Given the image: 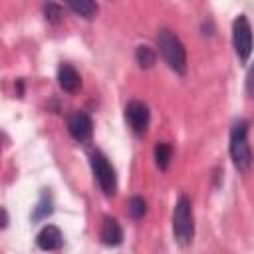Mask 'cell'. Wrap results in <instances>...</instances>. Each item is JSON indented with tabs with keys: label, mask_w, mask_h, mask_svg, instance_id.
<instances>
[{
	"label": "cell",
	"mask_w": 254,
	"mask_h": 254,
	"mask_svg": "<svg viewBox=\"0 0 254 254\" xmlns=\"http://www.w3.org/2000/svg\"><path fill=\"white\" fill-rule=\"evenodd\" d=\"M173 234L181 246H189L194 236V216L190 198L181 194L173 210Z\"/></svg>",
	"instance_id": "cell-3"
},
{
	"label": "cell",
	"mask_w": 254,
	"mask_h": 254,
	"mask_svg": "<svg viewBox=\"0 0 254 254\" xmlns=\"http://www.w3.org/2000/svg\"><path fill=\"white\" fill-rule=\"evenodd\" d=\"M52 212H54V198H52L50 189H44L40 198H38V202H36V206H34V210H32V214H30V218L34 222H38V220L48 218Z\"/></svg>",
	"instance_id": "cell-11"
},
{
	"label": "cell",
	"mask_w": 254,
	"mask_h": 254,
	"mask_svg": "<svg viewBox=\"0 0 254 254\" xmlns=\"http://www.w3.org/2000/svg\"><path fill=\"white\" fill-rule=\"evenodd\" d=\"M67 131L75 141L87 143L93 135V121L85 111H73L67 117Z\"/></svg>",
	"instance_id": "cell-7"
},
{
	"label": "cell",
	"mask_w": 254,
	"mask_h": 254,
	"mask_svg": "<svg viewBox=\"0 0 254 254\" xmlns=\"http://www.w3.org/2000/svg\"><path fill=\"white\" fill-rule=\"evenodd\" d=\"M135 60H137V64H139L141 67L149 69V67H153L155 62H157V52H155L151 46L141 44V46L135 48Z\"/></svg>",
	"instance_id": "cell-13"
},
{
	"label": "cell",
	"mask_w": 254,
	"mask_h": 254,
	"mask_svg": "<svg viewBox=\"0 0 254 254\" xmlns=\"http://www.w3.org/2000/svg\"><path fill=\"white\" fill-rule=\"evenodd\" d=\"M248 127H250V123L246 119H240L230 129L228 149H230L232 163L240 173H246L252 163V153H250V145H248Z\"/></svg>",
	"instance_id": "cell-2"
},
{
	"label": "cell",
	"mask_w": 254,
	"mask_h": 254,
	"mask_svg": "<svg viewBox=\"0 0 254 254\" xmlns=\"http://www.w3.org/2000/svg\"><path fill=\"white\" fill-rule=\"evenodd\" d=\"M6 226H8V212L0 208V228H6Z\"/></svg>",
	"instance_id": "cell-17"
},
{
	"label": "cell",
	"mask_w": 254,
	"mask_h": 254,
	"mask_svg": "<svg viewBox=\"0 0 254 254\" xmlns=\"http://www.w3.org/2000/svg\"><path fill=\"white\" fill-rule=\"evenodd\" d=\"M127 208H129V214H131L135 220H139V218H143L145 212H147V200H145L143 196H131Z\"/></svg>",
	"instance_id": "cell-16"
},
{
	"label": "cell",
	"mask_w": 254,
	"mask_h": 254,
	"mask_svg": "<svg viewBox=\"0 0 254 254\" xmlns=\"http://www.w3.org/2000/svg\"><path fill=\"white\" fill-rule=\"evenodd\" d=\"M157 46H159L165 62L169 64V67L173 71H177L181 75L187 73V50L173 30L161 28L157 34Z\"/></svg>",
	"instance_id": "cell-1"
},
{
	"label": "cell",
	"mask_w": 254,
	"mask_h": 254,
	"mask_svg": "<svg viewBox=\"0 0 254 254\" xmlns=\"http://www.w3.org/2000/svg\"><path fill=\"white\" fill-rule=\"evenodd\" d=\"M101 242L105 246H119L123 242V228L113 216H105L101 222Z\"/></svg>",
	"instance_id": "cell-9"
},
{
	"label": "cell",
	"mask_w": 254,
	"mask_h": 254,
	"mask_svg": "<svg viewBox=\"0 0 254 254\" xmlns=\"http://www.w3.org/2000/svg\"><path fill=\"white\" fill-rule=\"evenodd\" d=\"M125 119L129 123V127L133 129V133L137 135H143L149 127V119H151V113H149V107L143 103V101H129L125 105Z\"/></svg>",
	"instance_id": "cell-6"
},
{
	"label": "cell",
	"mask_w": 254,
	"mask_h": 254,
	"mask_svg": "<svg viewBox=\"0 0 254 254\" xmlns=\"http://www.w3.org/2000/svg\"><path fill=\"white\" fill-rule=\"evenodd\" d=\"M36 244H38V248L44 250V252L60 250L62 244H64V234H62V230H60L58 226L48 224V226H44V228L38 232V236H36Z\"/></svg>",
	"instance_id": "cell-8"
},
{
	"label": "cell",
	"mask_w": 254,
	"mask_h": 254,
	"mask_svg": "<svg viewBox=\"0 0 254 254\" xmlns=\"http://www.w3.org/2000/svg\"><path fill=\"white\" fill-rule=\"evenodd\" d=\"M67 8L71 12H75L77 16L85 18V20H91L97 14V4L91 2V0H69L67 2Z\"/></svg>",
	"instance_id": "cell-12"
},
{
	"label": "cell",
	"mask_w": 254,
	"mask_h": 254,
	"mask_svg": "<svg viewBox=\"0 0 254 254\" xmlns=\"http://www.w3.org/2000/svg\"><path fill=\"white\" fill-rule=\"evenodd\" d=\"M171 157H173V147L169 143H157L155 145V163L161 171H165L169 167Z\"/></svg>",
	"instance_id": "cell-14"
},
{
	"label": "cell",
	"mask_w": 254,
	"mask_h": 254,
	"mask_svg": "<svg viewBox=\"0 0 254 254\" xmlns=\"http://www.w3.org/2000/svg\"><path fill=\"white\" fill-rule=\"evenodd\" d=\"M89 163H91V171H93L95 181H97L99 189L103 190V194L113 196L117 190V175H115V169L109 163V159L99 149H95L89 155Z\"/></svg>",
	"instance_id": "cell-4"
},
{
	"label": "cell",
	"mask_w": 254,
	"mask_h": 254,
	"mask_svg": "<svg viewBox=\"0 0 254 254\" xmlns=\"http://www.w3.org/2000/svg\"><path fill=\"white\" fill-rule=\"evenodd\" d=\"M2 139H4V137H2V133H0V149H2Z\"/></svg>",
	"instance_id": "cell-18"
},
{
	"label": "cell",
	"mask_w": 254,
	"mask_h": 254,
	"mask_svg": "<svg viewBox=\"0 0 254 254\" xmlns=\"http://www.w3.org/2000/svg\"><path fill=\"white\" fill-rule=\"evenodd\" d=\"M58 83H60V87H62L64 91L73 93V91L79 89L81 79H79V73L75 71L73 65H69V64H62L60 69H58Z\"/></svg>",
	"instance_id": "cell-10"
},
{
	"label": "cell",
	"mask_w": 254,
	"mask_h": 254,
	"mask_svg": "<svg viewBox=\"0 0 254 254\" xmlns=\"http://www.w3.org/2000/svg\"><path fill=\"white\" fill-rule=\"evenodd\" d=\"M232 44H234L236 56L246 64L252 52V28L244 14H240L232 22Z\"/></svg>",
	"instance_id": "cell-5"
},
{
	"label": "cell",
	"mask_w": 254,
	"mask_h": 254,
	"mask_svg": "<svg viewBox=\"0 0 254 254\" xmlns=\"http://www.w3.org/2000/svg\"><path fill=\"white\" fill-rule=\"evenodd\" d=\"M44 16L50 24L58 26V24L64 22V8L56 2H48V4H44Z\"/></svg>",
	"instance_id": "cell-15"
}]
</instances>
